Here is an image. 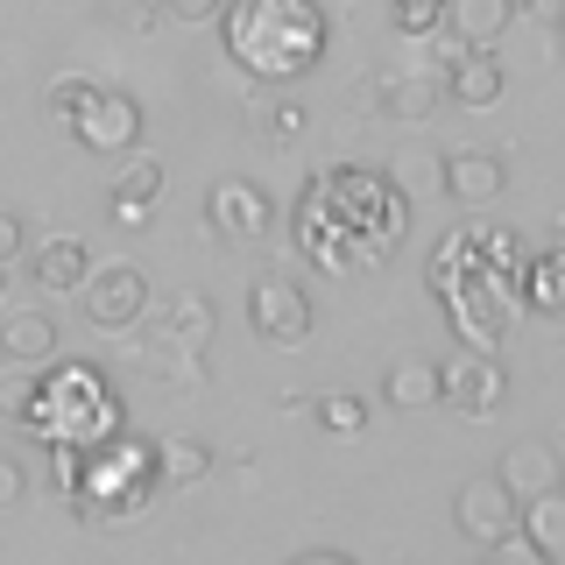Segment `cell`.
<instances>
[{
	"label": "cell",
	"instance_id": "obj_32",
	"mask_svg": "<svg viewBox=\"0 0 565 565\" xmlns=\"http://www.w3.org/2000/svg\"><path fill=\"white\" fill-rule=\"evenodd\" d=\"M488 565H558V558L544 552L537 537H523V530H509L502 544H488Z\"/></svg>",
	"mask_w": 565,
	"mask_h": 565
},
{
	"label": "cell",
	"instance_id": "obj_31",
	"mask_svg": "<svg viewBox=\"0 0 565 565\" xmlns=\"http://www.w3.org/2000/svg\"><path fill=\"white\" fill-rule=\"evenodd\" d=\"M446 184V163L438 156H424V149H411V156H396V191L411 199V191H438Z\"/></svg>",
	"mask_w": 565,
	"mask_h": 565
},
{
	"label": "cell",
	"instance_id": "obj_34",
	"mask_svg": "<svg viewBox=\"0 0 565 565\" xmlns=\"http://www.w3.org/2000/svg\"><path fill=\"white\" fill-rule=\"evenodd\" d=\"M22 255H29V220L14 205H0V269H14Z\"/></svg>",
	"mask_w": 565,
	"mask_h": 565
},
{
	"label": "cell",
	"instance_id": "obj_8",
	"mask_svg": "<svg viewBox=\"0 0 565 565\" xmlns=\"http://www.w3.org/2000/svg\"><path fill=\"white\" fill-rule=\"evenodd\" d=\"M85 297V318H93L99 332H128L141 311H149V276L135 269V262H114V269H93L78 282Z\"/></svg>",
	"mask_w": 565,
	"mask_h": 565
},
{
	"label": "cell",
	"instance_id": "obj_20",
	"mask_svg": "<svg viewBox=\"0 0 565 565\" xmlns=\"http://www.w3.org/2000/svg\"><path fill=\"white\" fill-rule=\"evenodd\" d=\"M382 403H396V411H431V403H438V361L403 353V361L382 375Z\"/></svg>",
	"mask_w": 565,
	"mask_h": 565
},
{
	"label": "cell",
	"instance_id": "obj_21",
	"mask_svg": "<svg viewBox=\"0 0 565 565\" xmlns=\"http://www.w3.org/2000/svg\"><path fill=\"white\" fill-rule=\"evenodd\" d=\"M205 473H212V446H205V438H156V481L199 488Z\"/></svg>",
	"mask_w": 565,
	"mask_h": 565
},
{
	"label": "cell",
	"instance_id": "obj_5",
	"mask_svg": "<svg viewBox=\"0 0 565 565\" xmlns=\"http://www.w3.org/2000/svg\"><path fill=\"white\" fill-rule=\"evenodd\" d=\"M438 305H446L459 347L494 353V347H502V332L516 326V311H523V290H516V276H502V269H473L467 282H452Z\"/></svg>",
	"mask_w": 565,
	"mask_h": 565
},
{
	"label": "cell",
	"instance_id": "obj_33",
	"mask_svg": "<svg viewBox=\"0 0 565 565\" xmlns=\"http://www.w3.org/2000/svg\"><path fill=\"white\" fill-rule=\"evenodd\" d=\"M93 93H99V85H93V78H57V85H50V93H43V99H50V114H57V120H64V128H71V120H78V114H85V99H93Z\"/></svg>",
	"mask_w": 565,
	"mask_h": 565
},
{
	"label": "cell",
	"instance_id": "obj_27",
	"mask_svg": "<svg viewBox=\"0 0 565 565\" xmlns=\"http://www.w3.org/2000/svg\"><path fill=\"white\" fill-rule=\"evenodd\" d=\"M163 184H170L163 163H156V156H135V149H128V170L114 177V199H128V205H156V199H163Z\"/></svg>",
	"mask_w": 565,
	"mask_h": 565
},
{
	"label": "cell",
	"instance_id": "obj_19",
	"mask_svg": "<svg viewBox=\"0 0 565 565\" xmlns=\"http://www.w3.org/2000/svg\"><path fill=\"white\" fill-rule=\"evenodd\" d=\"M516 290H523V305H530V311L565 318V241L523 262V269H516Z\"/></svg>",
	"mask_w": 565,
	"mask_h": 565
},
{
	"label": "cell",
	"instance_id": "obj_37",
	"mask_svg": "<svg viewBox=\"0 0 565 565\" xmlns=\"http://www.w3.org/2000/svg\"><path fill=\"white\" fill-rule=\"evenodd\" d=\"M114 220H120V226H149V205H128V199H114Z\"/></svg>",
	"mask_w": 565,
	"mask_h": 565
},
{
	"label": "cell",
	"instance_id": "obj_17",
	"mask_svg": "<svg viewBox=\"0 0 565 565\" xmlns=\"http://www.w3.org/2000/svg\"><path fill=\"white\" fill-rule=\"evenodd\" d=\"M29 276H35V290H50V297H64V290H78L85 276H93V255H85V241H43V247H29Z\"/></svg>",
	"mask_w": 565,
	"mask_h": 565
},
{
	"label": "cell",
	"instance_id": "obj_39",
	"mask_svg": "<svg viewBox=\"0 0 565 565\" xmlns=\"http://www.w3.org/2000/svg\"><path fill=\"white\" fill-rule=\"evenodd\" d=\"M290 565H353L347 552H305V558H290Z\"/></svg>",
	"mask_w": 565,
	"mask_h": 565
},
{
	"label": "cell",
	"instance_id": "obj_28",
	"mask_svg": "<svg viewBox=\"0 0 565 565\" xmlns=\"http://www.w3.org/2000/svg\"><path fill=\"white\" fill-rule=\"evenodd\" d=\"M255 135L269 141V149H282V141H297V135H305V106H297L290 93H282V99L269 93V99L255 106Z\"/></svg>",
	"mask_w": 565,
	"mask_h": 565
},
{
	"label": "cell",
	"instance_id": "obj_4",
	"mask_svg": "<svg viewBox=\"0 0 565 565\" xmlns=\"http://www.w3.org/2000/svg\"><path fill=\"white\" fill-rule=\"evenodd\" d=\"M163 488L156 481V438H128V431H114V438H99L93 452H78V488H71V509L78 516H93V523H128L149 509V494Z\"/></svg>",
	"mask_w": 565,
	"mask_h": 565
},
{
	"label": "cell",
	"instance_id": "obj_26",
	"mask_svg": "<svg viewBox=\"0 0 565 565\" xmlns=\"http://www.w3.org/2000/svg\"><path fill=\"white\" fill-rule=\"evenodd\" d=\"M311 417H318V431H332V438H361L367 431V403L353 396V388H326V396L311 403Z\"/></svg>",
	"mask_w": 565,
	"mask_h": 565
},
{
	"label": "cell",
	"instance_id": "obj_40",
	"mask_svg": "<svg viewBox=\"0 0 565 565\" xmlns=\"http://www.w3.org/2000/svg\"><path fill=\"white\" fill-rule=\"evenodd\" d=\"M552 29H558V35H565V0H558V22H552Z\"/></svg>",
	"mask_w": 565,
	"mask_h": 565
},
{
	"label": "cell",
	"instance_id": "obj_25",
	"mask_svg": "<svg viewBox=\"0 0 565 565\" xmlns=\"http://www.w3.org/2000/svg\"><path fill=\"white\" fill-rule=\"evenodd\" d=\"M163 332H170L177 347H199L205 353V340H212V305H205L199 290H177L170 311H163Z\"/></svg>",
	"mask_w": 565,
	"mask_h": 565
},
{
	"label": "cell",
	"instance_id": "obj_22",
	"mask_svg": "<svg viewBox=\"0 0 565 565\" xmlns=\"http://www.w3.org/2000/svg\"><path fill=\"white\" fill-rule=\"evenodd\" d=\"M438 99H446L438 78H382L375 85V106L388 120H424V114H438Z\"/></svg>",
	"mask_w": 565,
	"mask_h": 565
},
{
	"label": "cell",
	"instance_id": "obj_12",
	"mask_svg": "<svg viewBox=\"0 0 565 565\" xmlns=\"http://www.w3.org/2000/svg\"><path fill=\"white\" fill-rule=\"evenodd\" d=\"M494 481L509 488V502H537V494H552L565 488V452L558 446H544V438H523V446H509L502 452V467H494Z\"/></svg>",
	"mask_w": 565,
	"mask_h": 565
},
{
	"label": "cell",
	"instance_id": "obj_36",
	"mask_svg": "<svg viewBox=\"0 0 565 565\" xmlns=\"http://www.w3.org/2000/svg\"><path fill=\"white\" fill-rule=\"evenodd\" d=\"M220 8H226V0H163L170 22H191V29H199V22H220Z\"/></svg>",
	"mask_w": 565,
	"mask_h": 565
},
{
	"label": "cell",
	"instance_id": "obj_9",
	"mask_svg": "<svg viewBox=\"0 0 565 565\" xmlns=\"http://www.w3.org/2000/svg\"><path fill=\"white\" fill-rule=\"evenodd\" d=\"M71 135H78V149H93V156H128L135 141H141V106L128 93H99L85 99V114L71 120Z\"/></svg>",
	"mask_w": 565,
	"mask_h": 565
},
{
	"label": "cell",
	"instance_id": "obj_41",
	"mask_svg": "<svg viewBox=\"0 0 565 565\" xmlns=\"http://www.w3.org/2000/svg\"><path fill=\"white\" fill-rule=\"evenodd\" d=\"M0 276H8V269H0ZM0 311H8V282H0Z\"/></svg>",
	"mask_w": 565,
	"mask_h": 565
},
{
	"label": "cell",
	"instance_id": "obj_30",
	"mask_svg": "<svg viewBox=\"0 0 565 565\" xmlns=\"http://www.w3.org/2000/svg\"><path fill=\"white\" fill-rule=\"evenodd\" d=\"M388 22H396V35H438L446 29V0H388Z\"/></svg>",
	"mask_w": 565,
	"mask_h": 565
},
{
	"label": "cell",
	"instance_id": "obj_35",
	"mask_svg": "<svg viewBox=\"0 0 565 565\" xmlns=\"http://www.w3.org/2000/svg\"><path fill=\"white\" fill-rule=\"evenodd\" d=\"M22 494H29L22 459H14V452H0V516H8V509H22Z\"/></svg>",
	"mask_w": 565,
	"mask_h": 565
},
{
	"label": "cell",
	"instance_id": "obj_2",
	"mask_svg": "<svg viewBox=\"0 0 565 565\" xmlns=\"http://www.w3.org/2000/svg\"><path fill=\"white\" fill-rule=\"evenodd\" d=\"M14 424L35 431L50 452H93L99 438L120 431V403L93 361H50L22 396H14Z\"/></svg>",
	"mask_w": 565,
	"mask_h": 565
},
{
	"label": "cell",
	"instance_id": "obj_3",
	"mask_svg": "<svg viewBox=\"0 0 565 565\" xmlns=\"http://www.w3.org/2000/svg\"><path fill=\"white\" fill-rule=\"evenodd\" d=\"M305 191L347 226L353 247H361L375 269L403 247V220H411V199L396 191V177H382V170H318Z\"/></svg>",
	"mask_w": 565,
	"mask_h": 565
},
{
	"label": "cell",
	"instance_id": "obj_10",
	"mask_svg": "<svg viewBox=\"0 0 565 565\" xmlns=\"http://www.w3.org/2000/svg\"><path fill=\"white\" fill-rule=\"evenodd\" d=\"M205 220L220 226L226 241H262L276 226V199L262 184H247V177H220V184L205 191Z\"/></svg>",
	"mask_w": 565,
	"mask_h": 565
},
{
	"label": "cell",
	"instance_id": "obj_15",
	"mask_svg": "<svg viewBox=\"0 0 565 565\" xmlns=\"http://www.w3.org/2000/svg\"><path fill=\"white\" fill-rule=\"evenodd\" d=\"M438 191H446L452 205L481 212V205H494L509 191V163H502V156H488V149H459V156H446V184H438Z\"/></svg>",
	"mask_w": 565,
	"mask_h": 565
},
{
	"label": "cell",
	"instance_id": "obj_13",
	"mask_svg": "<svg viewBox=\"0 0 565 565\" xmlns=\"http://www.w3.org/2000/svg\"><path fill=\"white\" fill-rule=\"evenodd\" d=\"M452 516H459V530H467V537L488 552V544H502L509 530H516V502H509V488L494 481V473H481V481H467V488L452 494Z\"/></svg>",
	"mask_w": 565,
	"mask_h": 565
},
{
	"label": "cell",
	"instance_id": "obj_24",
	"mask_svg": "<svg viewBox=\"0 0 565 565\" xmlns=\"http://www.w3.org/2000/svg\"><path fill=\"white\" fill-rule=\"evenodd\" d=\"M473 269H481V247H473V226H459V234H446L431 247V290L446 297L452 282H467Z\"/></svg>",
	"mask_w": 565,
	"mask_h": 565
},
{
	"label": "cell",
	"instance_id": "obj_18",
	"mask_svg": "<svg viewBox=\"0 0 565 565\" xmlns=\"http://www.w3.org/2000/svg\"><path fill=\"white\" fill-rule=\"evenodd\" d=\"M446 22H452L459 43L494 50L509 35V22H516V0H446Z\"/></svg>",
	"mask_w": 565,
	"mask_h": 565
},
{
	"label": "cell",
	"instance_id": "obj_29",
	"mask_svg": "<svg viewBox=\"0 0 565 565\" xmlns=\"http://www.w3.org/2000/svg\"><path fill=\"white\" fill-rule=\"evenodd\" d=\"M473 247H481V269H502V276L523 269V241L509 226H473Z\"/></svg>",
	"mask_w": 565,
	"mask_h": 565
},
{
	"label": "cell",
	"instance_id": "obj_16",
	"mask_svg": "<svg viewBox=\"0 0 565 565\" xmlns=\"http://www.w3.org/2000/svg\"><path fill=\"white\" fill-rule=\"evenodd\" d=\"M57 318L50 311H0V361L14 367H50L57 361Z\"/></svg>",
	"mask_w": 565,
	"mask_h": 565
},
{
	"label": "cell",
	"instance_id": "obj_14",
	"mask_svg": "<svg viewBox=\"0 0 565 565\" xmlns=\"http://www.w3.org/2000/svg\"><path fill=\"white\" fill-rule=\"evenodd\" d=\"M446 99L452 106H467V114H481V106H494L509 93V71H502V57L494 50H473V43H459V57L446 64Z\"/></svg>",
	"mask_w": 565,
	"mask_h": 565
},
{
	"label": "cell",
	"instance_id": "obj_6",
	"mask_svg": "<svg viewBox=\"0 0 565 565\" xmlns=\"http://www.w3.org/2000/svg\"><path fill=\"white\" fill-rule=\"evenodd\" d=\"M438 403H452L459 417H494L509 403V367L494 361V353H473V347H459L452 361H438Z\"/></svg>",
	"mask_w": 565,
	"mask_h": 565
},
{
	"label": "cell",
	"instance_id": "obj_38",
	"mask_svg": "<svg viewBox=\"0 0 565 565\" xmlns=\"http://www.w3.org/2000/svg\"><path fill=\"white\" fill-rule=\"evenodd\" d=\"M516 14H537V22H558V0H516Z\"/></svg>",
	"mask_w": 565,
	"mask_h": 565
},
{
	"label": "cell",
	"instance_id": "obj_11",
	"mask_svg": "<svg viewBox=\"0 0 565 565\" xmlns=\"http://www.w3.org/2000/svg\"><path fill=\"white\" fill-rule=\"evenodd\" d=\"M297 247H305V255H311L326 276H361V269H375V262H367L361 247H353V234H347V226L311 199V191L297 199Z\"/></svg>",
	"mask_w": 565,
	"mask_h": 565
},
{
	"label": "cell",
	"instance_id": "obj_7",
	"mask_svg": "<svg viewBox=\"0 0 565 565\" xmlns=\"http://www.w3.org/2000/svg\"><path fill=\"white\" fill-rule=\"evenodd\" d=\"M247 326H255V340H269V347H305L311 326H318V311H311L305 282L262 276L255 290H247Z\"/></svg>",
	"mask_w": 565,
	"mask_h": 565
},
{
	"label": "cell",
	"instance_id": "obj_1",
	"mask_svg": "<svg viewBox=\"0 0 565 565\" xmlns=\"http://www.w3.org/2000/svg\"><path fill=\"white\" fill-rule=\"evenodd\" d=\"M226 64H241L262 85H290L326 57L332 22L318 0H226L220 8Z\"/></svg>",
	"mask_w": 565,
	"mask_h": 565
},
{
	"label": "cell",
	"instance_id": "obj_23",
	"mask_svg": "<svg viewBox=\"0 0 565 565\" xmlns=\"http://www.w3.org/2000/svg\"><path fill=\"white\" fill-rule=\"evenodd\" d=\"M516 530H523V537H537L552 558H565V488L537 494V502H523V509H516Z\"/></svg>",
	"mask_w": 565,
	"mask_h": 565
}]
</instances>
